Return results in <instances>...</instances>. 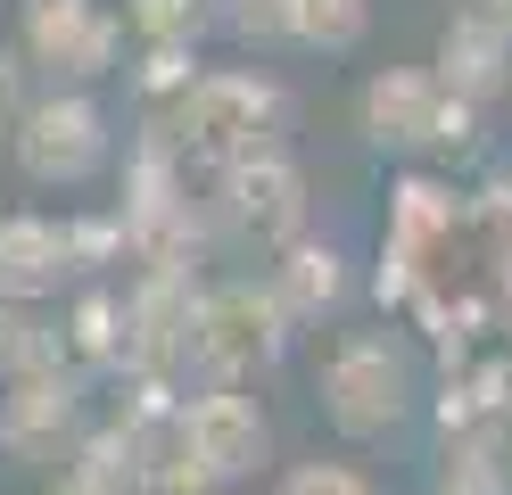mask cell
Here are the masks:
<instances>
[{"label":"cell","instance_id":"52a82bcc","mask_svg":"<svg viewBox=\"0 0 512 495\" xmlns=\"http://www.w3.org/2000/svg\"><path fill=\"white\" fill-rule=\"evenodd\" d=\"M124 17L108 0H25L17 9V58L42 83H108L124 75Z\"/></svg>","mask_w":512,"mask_h":495},{"label":"cell","instance_id":"ba28073f","mask_svg":"<svg viewBox=\"0 0 512 495\" xmlns=\"http://www.w3.org/2000/svg\"><path fill=\"white\" fill-rule=\"evenodd\" d=\"M174 429L215 487H240L273 462V421L248 396V380H199L190 396H174Z\"/></svg>","mask_w":512,"mask_h":495},{"label":"cell","instance_id":"8992f818","mask_svg":"<svg viewBox=\"0 0 512 495\" xmlns=\"http://www.w3.org/2000/svg\"><path fill=\"white\" fill-rule=\"evenodd\" d=\"M471 99L438 75V66H380L356 91V132L380 157H446L471 141Z\"/></svg>","mask_w":512,"mask_h":495},{"label":"cell","instance_id":"7402d4cb","mask_svg":"<svg viewBox=\"0 0 512 495\" xmlns=\"http://www.w3.org/2000/svg\"><path fill=\"white\" fill-rule=\"evenodd\" d=\"M215 495H223V487H215Z\"/></svg>","mask_w":512,"mask_h":495},{"label":"cell","instance_id":"ac0fdd59","mask_svg":"<svg viewBox=\"0 0 512 495\" xmlns=\"http://www.w3.org/2000/svg\"><path fill=\"white\" fill-rule=\"evenodd\" d=\"M34 347H50V322L34 306H17V297H0V372H17Z\"/></svg>","mask_w":512,"mask_h":495},{"label":"cell","instance_id":"2e32d148","mask_svg":"<svg viewBox=\"0 0 512 495\" xmlns=\"http://www.w3.org/2000/svg\"><path fill=\"white\" fill-rule=\"evenodd\" d=\"M199 75V58H190L182 42H157V50H141L133 58V91H141V116H166L174 99H182V83Z\"/></svg>","mask_w":512,"mask_h":495},{"label":"cell","instance_id":"9c48e42d","mask_svg":"<svg viewBox=\"0 0 512 495\" xmlns=\"http://www.w3.org/2000/svg\"><path fill=\"white\" fill-rule=\"evenodd\" d=\"M215 215H223V231H240V240L265 248V256H281L290 240H306L314 198H306L298 157L290 149H256L240 165H223V174H215Z\"/></svg>","mask_w":512,"mask_h":495},{"label":"cell","instance_id":"7a4b0ae2","mask_svg":"<svg viewBox=\"0 0 512 495\" xmlns=\"http://www.w3.org/2000/svg\"><path fill=\"white\" fill-rule=\"evenodd\" d=\"M413 396H422V380H413V355L397 330H339L323 363H314V405H323V421L347 446H372L389 429H405Z\"/></svg>","mask_w":512,"mask_h":495},{"label":"cell","instance_id":"277c9868","mask_svg":"<svg viewBox=\"0 0 512 495\" xmlns=\"http://www.w3.org/2000/svg\"><path fill=\"white\" fill-rule=\"evenodd\" d=\"M9 157H17V174L42 182V190L100 182L108 157H116V124H108V108H100V91H83V83L34 91V99L17 108V124H9Z\"/></svg>","mask_w":512,"mask_h":495},{"label":"cell","instance_id":"5b68a950","mask_svg":"<svg viewBox=\"0 0 512 495\" xmlns=\"http://www.w3.org/2000/svg\"><path fill=\"white\" fill-rule=\"evenodd\" d=\"M83 429H91V372H75L58 355V339L34 347L17 372H0V454L9 462L58 471Z\"/></svg>","mask_w":512,"mask_h":495},{"label":"cell","instance_id":"ffe728a7","mask_svg":"<svg viewBox=\"0 0 512 495\" xmlns=\"http://www.w3.org/2000/svg\"><path fill=\"white\" fill-rule=\"evenodd\" d=\"M455 25H479V33H504L512 42V0H455Z\"/></svg>","mask_w":512,"mask_h":495},{"label":"cell","instance_id":"6da1fadb","mask_svg":"<svg viewBox=\"0 0 512 495\" xmlns=\"http://www.w3.org/2000/svg\"><path fill=\"white\" fill-rule=\"evenodd\" d=\"M141 124L166 132L199 174H223V165H240L256 149H281V132H290V91L273 75H256V66H199L174 108L141 116Z\"/></svg>","mask_w":512,"mask_h":495},{"label":"cell","instance_id":"7c38bea8","mask_svg":"<svg viewBox=\"0 0 512 495\" xmlns=\"http://www.w3.org/2000/svg\"><path fill=\"white\" fill-rule=\"evenodd\" d=\"M265 281H273L281 306H290L298 330H314L323 314L347 306V256H339L331 240H290V248L273 256V273H265Z\"/></svg>","mask_w":512,"mask_h":495},{"label":"cell","instance_id":"3957f363","mask_svg":"<svg viewBox=\"0 0 512 495\" xmlns=\"http://www.w3.org/2000/svg\"><path fill=\"white\" fill-rule=\"evenodd\" d=\"M290 339H298V322L273 297V281H215V289H199V306H190L182 372H199V380H256V372H273V363L290 355Z\"/></svg>","mask_w":512,"mask_h":495},{"label":"cell","instance_id":"9a60e30c","mask_svg":"<svg viewBox=\"0 0 512 495\" xmlns=\"http://www.w3.org/2000/svg\"><path fill=\"white\" fill-rule=\"evenodd\" d=\"M124 33H133L141 50H157V42H182V50H199V33L215 25V0H124Z\"/></svg>","mask_w":512,"mask_h":495},{"label":"cell","instance_id":"d6986e66","mask_svg":"<svg viewBox=\"0 0 512 495\" xmlns=\"http://www.w3.org/2000/svg\"><path fill=\"white\" fill-rule=\"evenodd\" d=\"M17 108H25V58H17L9 42H0V132L17 124Z\"/></svg>","mask_w":512,"mask_h":495},{"label":"cell","instance_id":"8fae6325","mask_svg":"<svg viewBox=\"0 0 512 495\" xmlns=\"http://www.w3.org/2000/svg\"><path fill=\"white\" fill-rule=\"evenodd\" d=\"M58 355L91 380H124V289L108 281H75L58 297V322H50Z\"/></svg>","mask_w":512,"mask_h":495},{"label":"cell","instance_id":"e0dca14e","mask_svg":"<svg viewBox=\"0 0 512 495\" xmlns=\"http://www.w3.org/2000/svg\"><path fill=\"white\" fill-rule=\"evenodd\" d=\"M273 495H380V487L356 471V462H323L314 454V462H290V471L273 479Z\"/></svg>","mask_w":512,"mask_h":495},{"label":"cell","instance_id":"5bb4252c","mask_svg":"<svg viewBox=\"0 0 512 495\" xmlns=\"http://www.w3.org/2000/svg\"><path fill=\"white\" fill-rule=\"evenodd\" d=\"M364 33H372V0H290V42L298 50L347 58Z\"/></svg>","mask_w":512,"mask_h":495},{"label":"cell","instance_id":"44dd1931","mask_svg":"<svg viewBox=\"0 0 512 495\" xmlns=\"http://www.w3.org/2000/svg\"><path fill=\"white\" fill-rule=\"evenodd\" d=\"M42 495H100V487H91L83 471H75V462H58V471H50V487Z\"/></svg>","mask_w":512,"mask_h":495},{"label":"cell","instance_id":"4fadbf2b","mask_svg":"<svg viewBox=\"0 0 512 495\" xmlns=\"http://www.w3.org/2000/svg\"><path fill=\"white\" fill-rule=\"evenodd\" d=\"M438 75L455 83L471 108H488V99L512 91V42H504V33H479V25H455V17H446V33H438Z\"/></svg>","mask_w":512,"mask_h":495},{"label":"cell","instance_id":"30bf717a","mask_svg":"<svg viewBox=\"0 0 512 495\" xmlns=\"http://www.w3.org/2000/svg\"><path fill=\"white\" fill-rule=\"evenodd\" d=\"M83 281L75 264V223L67 215H42V207H9L0 215V297L17 306H50Z\"/></svg>","mask_w":512,"mask_h":495}]
</instances>
